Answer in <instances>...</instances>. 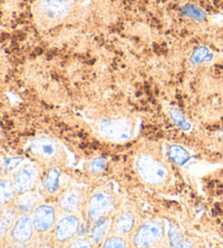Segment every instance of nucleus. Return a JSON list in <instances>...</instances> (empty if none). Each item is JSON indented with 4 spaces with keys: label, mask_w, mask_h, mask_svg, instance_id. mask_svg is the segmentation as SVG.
Returning <instances> with one entry per match:
<instances>
[{
    "label": "nucleus",
    "mask_w": 223,
    "mask_h": 248,
    "mask_svg": "<svg viewBox=\"0 0 223 248\" xmlns=\"http://www.w3.org/2000/svg\"><path fill=\"white\" fill-rule=\"evenodd\" d=\"M74 10L73 0H39L33 7L34 22L47 31L68 21Z\"/></svg>",
    "instance_id": "nucleus-1"
},
{
    "label": "nucleus",
    "mask_w": 223,
    "mask_h": 248,
    "mask_svg": "<svg viewBox=\"0 0 223 248\" xmlns=\"http://www.w3.org/2000/svg\"><path fill=\"white\" fill-rule=\"evenodd\" d=\"M95 128L101 139L112 143H124L131 140L134 134L132 120L124 117L104 118L97 122Z\"/></svg>",
    "instance_id": "nucleus-2"
},
{
    "label": "nucleus",
    "mask_w": 223,
    "mask_h": 248,
    "mask_svg": "<svg viewBox=\"0 0 223 248\" xmlns=\"http://www.w3.org/2000/svg\"><path fill=\"white\" fill-rule=\"evenodd\" d=\"M135 168L140 178L151 185L161 184L169 176L168 168L159 158L150 153H141L138 155Z\"/></svg>",
    "instance_id": "nucleus-3"
},
{
    "label": "nucleus",
    "mask_w": 223,
    "mask_h": 248,
    "mask_svg": "<svg viewBox=\"0 0 223 248\" xmlns=\"http://www.w3.org/2000/svg\"><path fill=\"white\" fill-rule=\"evenodd\" d=\"M115 206V197L107 189L94 192L84 205V215L89 223L96 222L104 217L110 216V212Z\"/></svg>",
    "instance_id": "nucleus-4"
},
{
    "label": "nucleus",
    "mask_w": 223,
    "mask_h": 248,
    "mask_svg": "<svg viewBox=\"0 0 223 248\" xmlns=\"http://www.w3.org/2000/svg\"><path fill=\"white\" fill-rule=\"evenodd\" d=\"M164 237V225L160 221H147L134 230L130 248H155Z\"/></svg>",
    "instance_id": "nucleus-5"
},
{
    "label": "nucleus",
    "mask_w": 223,
    "mask_h": 248,
    "mask_svg": "<svg viewBox=\"0 0 223 248\" xmlns=\"http://www.w3.org/2000/svg\"><path fill=\"white\" fill-rule=\"evenodd\" d=\"M30 150L34 157L48 165L56 163L64 158V149L60 143L50 136H38L32 140Z\"/></svg>",
    "instance_id": "nucleus-6"
},
{
    "label": "nucleus",
    "mask_w": 223,
    "mask_h": 248,
    "mask_svg": "<svg viewBox=\"0 0 223 248\" xmlns=\"http://www.w3.org/2000/svg\"><path fill=\"white\" fill-rule=\"evenodd\" d=\"M80 228H81V219L77 214L62 215L57 220L55 228L52 230L53 242L58 245H66L70 241L77 237Z\"/></svg>",
    "instance_id": "nucleus-7"
},
{
    "label": "nucleus",
    "mask_w": 223,
    "mask_h": 248,
    "mask_svg": "<svg viewBox=\"0 0 223 248\" xmlns=\"http://www.w3.org/2000/svg\"><path fill=\"white\" fill-rule=\"evenodd\" d=\"M32 221L35 231L45 234L50 232L57 223V209L55 206L42 203L33 210Z\"/></svg>",
    "instance_id": "nucleus-8"
},
{
    "label": "nucleus",
    "mask_w": 223,
    "mask_h": 248,
    "mask_svg": "<svg viewBox=\"0 0 223 248\" xmlns=\"http://www.w3.org/2000/svg\"><path fill=\"white\" fill-rule=\"evenodd\" d=\"M39 179V171L37 167L32 163L21 167L15 175L13 185L17 193H25L29 190H33Z\"/></svg>",
    "instance_id": "nucleus-9"
},
{
    "label": "nucleus",
    "mask_w": 223,
    "mask_h": 248,
    "mask_svg": "<svg viewBox=\"0 0 223 248\" xmlns=\"http://www.w3.org/2000/svg\"><path fill=\"white\" fill-rule=\"evenodd\" d=\"M82 190L78 187H71L62 193L59 198L58 208H59L61 215L78 214L80 208L82 207Z\"/></svg>",
    "instance_id": "nucleus-10"
},
{
    "label": "nucleus",
    "mask_w": 223,
    "mask_h": 248,
    "mask_svg": "<svg viewBox=\"0 0 223 248\" xmlns=\"http://www.w3.org/2000/svg\"><path fill=\"white\" fill-rule=\"evenodd\" d=\"M35 232L32 218L30 216H22L16 220L11 230V237L17 244H26L33 238Z\"/></svg>",
    "instance_id": "nucleus-11"
},
{
    "label": "nucleus",
    "mask_w": 223,
    "mask_h": 248,
    "mask_svg": "<svg viewBox=\"0 0 223 248\" xmlns=\"http://www.w3.org/2000/svg\"><path fill=\"white\" fill-rule=\"evenodd\" d=\"M134 227H135V218L133 212L131 210H123L112 219L111 234L127 237L134 232Z\"/></svg>",
    "instance_id": "nucleus-12"
},
{
    "label": "nucleus",
    "mask_w": 223,
    "mask_h": 248,
    "mask_svg": "<svg viewBox=\"0 0 223 248\" xmlns=\"http://www.w3.org/2000/svg\"><path fill=\"white\" fill-rule=\"evenodd\" d=\"M111 227H112V219L110 216L104 217L92 225L91 232H89V238L96 246H100L107 237L111 234Z\"/></svg>",
    "instance_id": "nucleus-13"
},
{
    "label": "nucleus",
    "mask_w": 223,
    "mask_h": 248,
    "mask_svg": "<svg viewBox=\"0 0 223 248\" xmlns=\"http://www.w3.org/2000/svg\"><path fill=\"white\" fill-rule=\"evenodd\" d=\"M39 195L33 190L20 194L16 199V208L22 212L33 211L39 205Z\"/></svg>",
    "instance_id": "nucleus-14"
},
{
    "label": "nucleus",
    "mask_w": 223,
    "mask_h": 248,
    "mask_svg": "<svg viewBox=\"0 0 223 248\" xmlns=\"http://www.w3.org/2000/svg\"><path fill=\"white\" fill-rule=\"evenodd\" d=\"M60 178H61V171L59 168L51 167L50 169L47 171L46 175H45L43 181V186L45 192L48 195H53L58 192L60 185Z\"/></svg>",
    "instance_id": "nucleus-15"
},
{
    "label": "nucleus",
    "mask_w": 223,
    "mask_h": 248,
    "mask_svg": "<svg viewBox=\"0 0 223 248\" xmlns=\"http://www.w3.org/2000/svg\"><path fill=\"white\" fill-rule=\"evenodd\" d=\"M168 154L171 160L178 166H184L191 158L190 153L180 145H171Z\"/></svg>",
    "instance_id": "nucleus-16"
},
{
    "label": "nucleus",
    "mask_w": 223,
    "mask_h": 248,
    "mask_svg": "<svg viewBox=\"0 0 223 248\" xmlns=\"http://www.w3.org/2000/svg\"><path fill=\"white\" fill-rule=\"evenodd\" d=\"M99 248H130V243L127 240V237L117 235V234H110L101 243Z\"/></svg>",
    "instance_id": "nucleus-17"
},
{
    "label": "nucleus",
    "mask_w": 223,
    "mask_h": 248,
    "mask_svg": "<svg viewBox=\"0 0 223 248\" xmlns=\"http://www.w3.org/2000/svg\"><path fill=\"white\" fill-rule=\"evenodd\" d=\"M213 59V54L210 49L205 46H202L197 48V49L194 50L193 54L191 56V63H194L195 65L198 64H203L205 62L211 61Z\"/></svg>",
    "instance_id": "nucleus-18"
},
{
    "label": "nucleus",
    "mask_w": 223,
    "mask_h": 248,
    "mask_svg": "<svg viewBox=\"0 0 223 248\" xmlns=\"http://www.w3.org/2000/svg\"><path fill=\"white\" fill-rule=\"evenodd\" d=\"M182 15L187 17H191L197 22H204L207 19V15L203 9H200L197 6H194V4H187V6L182 8Z\"/></svg>",
    "instance_id": "nucleus-19"
},
{
    "label": "nucleus",
    "mask_w": 223,
    "mask_h": 248,
    "mask_svg": "<svg viewBox=\"0 0 223 248\" xmlns=\"http://www.w3.org/2000/svg\"><path fill=\"white\" fill-rule=\"evenodd\" d=\"M15 185L9 180H0V206L7 203L15 194Z\"/></svg>",
    "instance_id": "nucleus-20"
},
{
    "label": "nucleus",
    "mask_w": 223,
    "mask_h": 248,
    "mask_svg": "<svg viewBox=\"0 0 223 248\" xmlns=\"http://www.w3.org/2000/svg\"><path fill=\"white\" fill-rule=\"evenodd\" d=\"M16 222V212L12 209H6L0 215V236L3 235L12 224Z\"/></svg>",
    "instance_id": "nucleus-21"
},
{
    "label": "nucleus",
    "mask_w": 223,
    "mask_h": 248,
    "mask_svg": "<svg viewBox=\"0 0 223 248\" xmlns=\"http://www.w3.org/2000/svg\"><path fill=\"white\" fill-rule=\"evenodd\" d=\"M169 116L172 122L175 124L177 127H180L183 131H190L191 128V124L189 122V120L185 118L184 114H183L180 110L176 108H172L170 111H169Z\"/></svg>",
    "instance_id": "nucleus-22"
},
{
    "label": "nucleus",
    "mask_w": 223,
    "mask_h": 248,
    "mask_svg": "<svg viewBox=\"0 0 223 248\" xmlns=\"http://www.w3.org/2000/svg\"><path fill=\"white\" fill-rule=\"evenodd\" d=\"M167 237H168L169 248H176L177 246H180L182 244L183 241L185 240L181 232V230L176 228L175 225H172V224L168 230Z\"/></svg>",
    "instance_id": "nucleus-23"
},
{
    "label": "nucleus",
    "mask_w": 223,
    "mask_h": 248,
    "mask_svg": "<svg viewBox=\"0 0 223 248\" xmlns=\"http://www.w3.org/2000/svg\"><path fill=\"white\" fill-rule=\"evenodd\" d=\"M97 246L86 237H75L65 245V248H96Z\"/></svg>",
    "instance_id": "nucleus-24"
},
{
    "label": "nucleus",
    "mask_w": 223,
    "mask_h": 248,
    "mask_svg": "<svg viewBox=\"0 0 223 248\" xmlns=\"http://www.w3.org/2000/svg\"><path fill=\"white\" fill-rule=\"evenodd\" d=\"M24 162V158L22 157H11L8 158L3 162V169L7 172H12L16 169H20L22 163Z\"/></svg>",
    "instance_id": "nucleus-25"
},
{
    "label": "nucleus",
    "mask_w": 223,
    "mask_h": 248,
    "mask_svg": "<svg viewBox=\"0 0 223 248\" xmlns=\"http://www.w3.org/2000/svg\"><path fill=\"white\" fill-rule=\"evenodd\" d=\"M106 166H107V161L106 159L101 158V157H97V158H94L93 160H91L88 165V169L89 171L92 172V173H100V172L104 171L106 169Z\"/></svg>",
    "instance_id": "nucleus-26"
},
{
    "label": "nucleus",
    "mask_w": 223,
    "mask_h": 248,
    "mask_svg": "<svg viewBox=\"0 0 223 248\" xmlns=\"http://www.w3.org/2000/svg\"><path fill=\"white\" fill-rule=\"evenodd\" d=\"M176 248H195L193 241L191 240H184L180 246H177Z\"/></svg>",
    "instance_id": "nucleus-27"
},
{
    "label": "nucleus",
    "mask_w": 223,
    "mask_h": 248,
    "mask_svg": "<svg viewBox=\"0 0 223 248\" xmlns=\"http://www.w3.org/2000/svg\"><path fill=\"white\" fill-rule=\"evenodd\" d=\"M41 248H56V247L53 246V245H51V244H47V245H44V246H42Z\"/></svg>",
    "instance_id": "nucleus-28"
},
{
    "label": "nucleus",
    "mask_w": 223,
    "mask_h": 248,
    "mask_svg": "<svg viewBox=\"0 0 223 248\" xmlns=\"http://www.w3.org/2000/svg\"><path fill=\"white\" fill-rule=\"evenodd\" d=\"M3 162H4V160L1 157H0V170H1L3 168Z\"/></svg>",
    "instance_id": "nucleus-29"
}]
</instances>
